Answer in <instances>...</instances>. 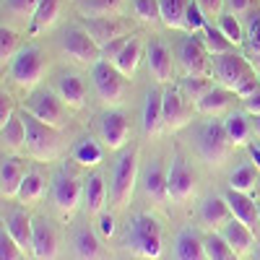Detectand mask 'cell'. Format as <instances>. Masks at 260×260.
I'll use <instances>...</instances> for the list:
<instances>
[{
    "mask_svg": "<svg viewBox=\"0 0 260 260\" xmlns=\"http://www.w3.org/2000/svg\"><path fill=\"white\" fill-rule=\"evenodd\" d=\"M161 91H164V130H172V133H175V130L185 127L192 120V107L182 96L180 86L167 83V89H161Z\"/></svg>",
    "mask_w": 260,
    "mask_h": 260,
    "instance_id": "12",
    "label": "cell"
},
{
    "mask_svg": "<svg viewBox=\"0 0 260 260\" xmlns=\"http://www.w3.org/2000/svg\"><path fill=\"white\" fill-rule=\"evenodd\" d=\"M234 91L226 89V86H211V89L203 94V99L195 104V110H198L201 115H208V117H216V115H221L226 112L229 107L234 104Z\"/></svg>",
    "mask_w": 260,
    "mask_h": 260,
    "instance_id": "24",
    "label": "cell"
},
{
    "mask_svg": "<svg viewBox=\"0 0 260 260\" xmlns=\"http://www.w3.org/2000/svg\"><path fill=\"white\" fill-rule=\"evenodd\" d=\"M26 112H31L34 117H39L42 122H47L52 127H62L65 125V102L60 96H55L47 89L31 91L26 99Z\"/></svg>",
    "mask_w": 260,
    "mask_h": 260,
    "instance_id": "10",
    "label": "cell"
},
{
    "mask_svg": "<svg viewBox=\"0 0 260 260\" xmlns=\"http://www.w3.org/2000/svg\"><path fill=\"white\" fill-rule=\"evenodd\" d=\"M224 127H226V138H229L232 146H247L250 143V136L255 133L252 122L245 117V112H232L224 120Z\"/></svg>",
    "mask_w": 260,
    "mask_h": 260,
    "instance_id": "32",
    "label": "cell"
},
{
    "mask_svg": "<svg viewBox=\"0 0 260 260\" xmlns=\"http://www.w3.org/2000/svg\"><path fill=\"white\" fill-rule=\"evenodd\" d=\"M107 201V185L102 175H89L83 180V206L89 213H102Z\"/></svg>",
    "mask_w": 260,
    "mask_h": 260,
    "instance_id": "31",
    "label": "cell"
},
{
    "mask_svg": "<svg viewBox=\"0 0 260 260\" xmlns=\"http://www.w3.org/2000/svg\"><path fill=\"white\" fill-rule=\"evenodd\" d=\"M226 3V8H229V13H234V16H250L252 11H257V3L260 0H224Z\"/></svg>",
    "mask_w": 260,
    "mask_h": 260,
    "instance_id": "49",
    "label": "cell"
},
{
    "mask_svg": "<svg viewBox=\"0 0 260 260\" xmlns=\"http://www.w3.org/2000/svg\"><path fill=\"white\" fill-rule=\"evenodd\" d=\"M190 0H159L161 6V24L167 29H185V11H187Z\"/></svg>",
    "mask_w": 260,
    "mask_h": 260,
    "instance_id": "35",
    "label": "cell"
},
{
    "mask_svg": "<svg viewBox=\"0 0 260 260\" xmlns=\"http://www.w3.org/2000/svg\"><path fill=\"white\" fill-rule=\"evenodd\" d=\"M31 255L37 260H55L57 257V234L45 219H34Z\"/></svg>",
    "mask_w": 260,
    "mask_h": 260,
    "instance_id": "23",
    "label": "cell"
},
{
    "mask_svg": "<svg viewBox=\"0 0 260 260\" xmlns=\"http://www.w3.org/2000/svg\"><path fill=\"white\" fill-rule=\"evenodd\" d=\"M24 255L26 252L18 247V242L3 229V234H0V260H24Z\"/></svg>",
    "mask_w": 260,
    "mask_h": 260,
    "instance_id": "47",
    "label": "cell"
},
{
    "mask_svg": "<svg viewBox=\"0 0 260 260\" xmlns=\"http://www.w3.org/2000/svg\"><path fill=\"white\" fill-rule=\"evenodd\" d=\"M71 156H73V161L81 164V167H96V164L104 159V151H102V146H99L94 138H81V141L73 146Z\"/></svg>",
    "mask_w": 260,
    "mask_h": 260,
    "instance_id": "34",
    "label": "cell"
},
{
    "mask_svg": "<svg viewBox=\"0 0 260 260\" xmlns=\"http://www.w3.org/2000/svg\"><path fill=\"white\" fill-rule=\"evenodd\" d=\"M245 57H247V62L252 65L255 71H260V45H247Z\"/></svg>",
    "mask_w": 260,
    "mask_h": 260,
    "instance_id": "54",
    "label": "cell"
},
{
    "mask_svg": "<svg viewBox=\"0 0 260 260\" xmlns=\"http://www.w3.org/2000/svg\"><path fill=\"white\" fill-rule=\"evenodd\" d=\"M146 62H148V73L159 83H172V78H175V57H172V50L161 39H151L146 45Z\"/></svg>",
    "mask_w": 260,
    "mask_h": 260,
    "instance_id": "15",
    "label": "cell"
},
{
    "mask_svg": "<svg viewBox=\"0 0 260 260\" xmlns=\"http://www.w3.org/2000/svg\"><path fill=\"white\" fill-rule=\"evenodd\" d=\"M13 115H16V112H13V102H11L8 94H3V96H0V127H3Z\"/></svg>",
    "mask_w": 260,
    "mask_h": 260,
    "instance_id": "53",
    "label": "cell"
},
{
    "mask_svg": "<svg viewBox=\"0 0 260 260\" xmlns=\"http://www.w3.org/2000/svg\"><path fill=\"white\" fill-rule=\"evenodd\" d=\"M37 6H39V0H3L6 13L11 18H16V21H24V24H26V21H31Z\"/></svg>",
    "mask_w": 260,
    "mask_h": 260,
    "instance_id": "44",
    "label": "cell"
},
{
    "mask_svg": "<svg viewBox=\"0 0 260 260\" xmlns=\"http://www.w3.org/2000/svg\"><path fill=\"white\" fill-rule=\"evenodd\" d=\"M136 182H138V148H130L117 156L112 169V203L117 208L130 203L136 192Z\"/></svg>",
    "mask_w": 260,
    "mask_h": 260,
    "instance_id": "5",
    "label": "cell"
},
{
    "mask_svg": "<svg viewBox=\"0 0 260 260\" xmlns=\"http://www.w3.org/2000/svg\"><path fill=\"white\" fill-rule=\"evenodd\" d=\"M221 29V34L232 42L234 47H240L242 42H245V26H242V21L240 16H234V13H221L219 16V24H216Z\"/></svg>",
    "mask_w": 260,
    "mask_h": 260,
    "instance_id": "42",
    "label": "cell"
},
{
    "mask_svg": "<svg viewBox=\"0 0 260 260\" xmlns=\"http://www.w3.org/2000/svg\"><path fill=\"white\" fill-rule=\"evenodd\" d=\"M76 260H104V247L91 229H78L73 240Z\"/></svg>",
    "mask_w": 260,
    "mask_h": 260,
    "instance_id": "30",
    "label": "cell"
},
{
    "mask_svg": "<svg viewBox=\"0 0 260 260\" xmlns=\"http://www.w3.org/2000/svg\"><path fill=\"white\" fill-rule=\"evenodd\" d=\"M195 146H198V154L201 159L208 164V167H221L229 156V151L234 148L226 138V127L221 120H206L201 127H198V141H195Z\"/></svg>",
    "mask_w": 260,
    "mask_h": 260,
    "instance_id": "3",
    "label": "cell"
},
{
    "mask_svg": "<svg viewBox=\"0 0 260 260\" xmlns=\"http://www.w3.org/2000/svg\"><path fill=\"white\" fill-rule=\"evenodd\" d=\"M57 96L73 107V110H81L86 104V83L78 73H62L60 81H57Z\"/></svg>",
    "mask_w": 260,
    "mask_h": 260,
    "instance_id": "25",
    "label": "cell"
},
{
    "mask_svg": "<svg viewBox=\"0 0 260 260\" xmlns=\"http://www.w3.org/2000/svg\"><path fill=\"white\" fill-rule=\"evenodd\" d=\"M224 198H226V203H229V208H232L234 219L242 221V224H247V226L255 232V226L260 224V208H257V201L252 198V195L229 187V190L224 192Z\"/></svg>",
    "mask_w": 260,
    "mask_h": 260,
    "instance_id": "18",
    "label": "cell"
},
{
    "mask_svg": "<svg viewBox=\"0 0 260 260\" xmlns=\"http://www.w3.org/2000/svg\"><path fill=\"white\" fill-rule=\"evenodd\" d=\"M245 37H247V45H260V8L247 16Z\"/></svg>",
    "mask_w": 260,
    "mask_h": 260,
    "instance_id": "50",
    "label": "cell"
},
{
    "mask_svg": "<svg viewBox=\"0 0 260 260\" xmlns=\"http://www.w3.org/2000/svg\"><path fill=\"white\" fill-rule=\"evenodd\" d=\"M203 247H206L208 260H226L234 255V250L229 247V242L224 240L221 232H208V237H203Z\"/></svg>",
    "mask_w": 260,
    "mask_h": 260,
    "instance_id": "41",
    "label": "cell"
},
{
    "mask_svg": "<svg viewBox=\"0 0 260 260\" xmlns=\"http://www.w3.org/2000/svg\"><path fill=\"white\" fill-rule=\"evenodd\" d=\"M226 260H240V255H237V252H234V255H232V257H226Z\"/></svg>",
    "mask_w": 260,
    "mask_h": 260,
    "instance_id": "60",
    "label": "cell"
},
{
    "mask_svg": "<svg viewBox=\"0 0 260 260\" xmlns=\"http://www.w3.org/2000/svg\"><path fill=\"white\" fill-rule=\"evenodd\" d=\"M221 234H224V240L229 242V247L237 252V255H242V252H247L252 245H255V232L247 226V224H242V221H237L234 216L221 226Z\"/></svg>",
    "mask_w": 260,
    "mask_h": 260,
    "instance_id": "28",
    "label": "cell"
},
{
    "mask_svg": "<svg viewBox=\"0 0 260 260\" xmlns=\"http://www.w3.org/2000/svg\"><path fill=\"white\" fill-rule=\"evenodd\" d=\"M255 260H260V245H257V250H255Z\"/></svg>",
    "mask_w": 260,
    "mask_h": 260,
    "instance_id": "59",
    "label": "cell"
},
{
    "mask_svg": "<svg viewBox=\"0 0 260 260\" xmlns=\"http://www.w3.org/2000/svg\"><path fill=\"white\" fill-rule=\"evenodd\" d=\"M161 130H164V91L148 89L143 102V133L154 138Z\"/></svg>",
    "mask_w": 260,
    "mask_h": 260,
    "instance_id": "20",
    "label": "cell"
},
{
    "mask_svg": "<svg viewBox=\"0 0 260 260\" xmlns=\"http://www.w3.org/2000/svg\"><path fill=\"white\" fill-rule=\"evenodd\" d=\"M26 172H29L26 161L21 156H3V164H0V195L3 198H18Z\"/></svg>",
    "mask_w": 260,
    "mask_h": 260,
    "instance_id": "17",
    "label": "cell"
},
{
    "mask_svg": "<svg viewBox=\"0 0 260 260\" xmlns=\"http://www.w3.org/2000/svg\"><path fill=\"white\" fill-rule=\"evenodd\" d=\"M255 91H260V78H257V71H252L250 76H245V78L240 81V86L234 89V94L240 96V99H247V96H252Z\"/></svg>",
    "mask_w": 260,
    "mask_h": 260,
    "instance_id": "48",
    "label": "cell"
},
{
    "mask_svg": "<svg viewBox=\"0 0 260 260\" xmlns=\"http://www.w3.org/2000/svg\"><path fill=\"white\" fill-rule=\"evenodd\" d=\"M257 208H260V201H257Z\"/></svg>",
    "mask_w": 260,
    "mask_h": 260,
    "instance_id": "61",
    "label": "cell"
},
{
    "mask_svg": "<svg viewBox=\"0 0 260 260\" xmlns=\"http://www.w3.org/2000/svg\"><path fill=\"white\" fill-rule=\"evenodd\" d=\"M16 55H18V34L3 24V29H0V62H3V68L11 65Z\"/></svg>",
    "mask_w": 260,
    "mask_h": 260,
    "instance_id": "43",
    "label": "cell"
},
{
    "mask_svg": "<svg viewBox=\"0 0 260 260\" xmlns=\"http://www.w3.org/2000/svg\"><path fill=\"white\" fill-rule=\"evenodd\" d=\"M102 232H104V237L107 234H112V229H115V221H112V216H102Z\"/></svg>",
    "mask_w": 260,
    "mask_h": 260,
    "instance_id": "57",
    "label": "cell"
},
{
    "mask_svg": "<svg viewBox=\"0 0 260 260\" xmlns=\"http://www.w3.org/2000/svg\"><path fill=\"white\" fill-rule=\"evenodd\" d=\"M13 240L18 242V247L24 252H31V240H34V219L24 211V208H13L6 216V226H3Z\"/></svg>",
    "mask_w": 260,
    "mask_h": 260,
    "instance_id": "19",
    "label": "cell"
},
{
    "mask_svg": "<svg viewBox=\"0 0 260 260\" xmlns=\"http://www.w3.org/2000/svg\"><path fill=\"white\" fill-rule=\"evenodd\" d=\"M247 154H250V159L255 161V167L260 169V141H250V143H247Z\"/></svg>",
    "mask_w": 260,
    "mask_h": 260,
    "instance_id": "56",
    "label": "cell"
},
{
    "mask_svg": "<svg viewBox=\"0 0 260 260\" xmlns=\"http://www.w3.org/2000/svg\"><path fill=\"white\" fill-rule=\"evenodd\" d=\"M177 57L187 76H211V71H213V57L201 42V37H195V34L180 39Z\"/></svg>",
    "mask_w": 260,
    "mask_h": 260,
    "instance_id": "8",
    "label": "cell"
},
{
    "mask_svg": "<svg viewBox=\"0 0 260 260\" xmlns=\"http://www.w3.org/2000/svg\"><path fill=\"white\" fill-rule=\"evenodd\" d=\"M198 219L201 224L208 229V232H221V226L232 219V208L226 203V198L221 195V198H206L198 208Z\"/></svg>",
    "mask_w": 260,
    "mask_h": 260,
    "instance_id": "22",
    "label": "cell"
},
{
    "mask_svg": "<svg viewBox=\"0 0 260 260\" xmlns=\"http://www.w3.org/2000/svg\"><path fill=\"white\" fill-rule=\"evenodd\" d=\"M60 47L68 52L73 60L83 62V65H96L102 60V47L94 42V37L86 31L81 24L68 26L60 37Z\"/></svg>",
    "mask_w": 260,
    "mask_h": 260,
    "instance_id": "7",
    "label": "cell"
},
{
    "mask_svg": "<svg viewBox=\"0 0 260 260\" xmlns=\"http://www.w3.org/2000/svg\"><path fill=\"white\" fill-rule=\"evenodd\" d=\"M167 180H169V169L161 164V159L148 161V167L143 169V190L151 201H167L169 198V190H167Z\"/></svg>",
    "mask_w": 260,
    "mask_h": 260,
    "instance_id": "21",
    "label": "cell"
},
{
    "mask_svg": "<svg viewBox=\"0 0 260 260\" xmlns=\"http://www.w3.org/2000/svg\"><path fill=\"white\" fill-rule=\"evenodd\" d=\"M175 260H208L203 237L195 229H182L175 240Z\"/></svg>",
    "mask_w": 260,
    "mask_h": 260,
    "instance_id": "26",
    "label": "cell"
},
{
    "mask_svg": "<svg viewBox=\"0 0 260 260\" xmlns=\"http://www.w3.org/2000/svg\"><path fill=\"white\" fill-rule=\"evenodd\" d=\"M161 224L148 213H138L136 219H130V224L125 226V250H130L136 257L143 260H156L161 255Z\"/></svg>",
    "mask_w": 260,
    "mask_h": 260,
    "instance_id": "1",
    "label": "cell"
},
{
    "mask_svg": "<svg viewBox=\"0 0 260 260\" xmlns=\"http://www.w3.org/2000/svg\"><path fill=\"white\" fill-rule=\"evenodd\" d=\"M52 201L62 216H73L83 203V180H78L68 169L57 172V177L52 180Z\"/></svg>",
    "mask_w": 260,
    "mask_h": 260,
    "instance_id": "9",
    "label": "cell"
},
{
    "mask_svg": "<svg viewBox=\"0 0 260 260\" xmlns=\"http://www.w3.org/2000/svg\"><path fill=\"white\" fill-rule=\"evenodd\" d=\"M99 136H102L107 148H112V151L122 148L127 143V138H130V120H127V115L120 112V110L104 112L102 120H99Z\"/></svg>",
    "mask_w": 260,
    "mask_h": 260,
    "instance_id": "14",
    "label": "cell"
},
{
    "mask_svg": "<svg viewBox=\"0 0 260 260\" xmlns=\"http://www.w3.org/2000/svg\"><path fill=\"white\" fill-rule=\"evenodd\" d=\"M245 110H247L250 115H260V91H255L252 96L245 99Z\"/></svg>",
    "mask_w": 260,
    "mask_h": 260,
    "instance_id": "55",
    "label": "cell"
},
{
    "mask_svg": "<svg viewBox=\"0 0 260 260\" xmlns=\"http://www.w3.org/2000/svg\"><path fill=\"white\" fill-rule=\"evenodd\" d=\"M167 190H169V198L177 201V203H185V201H190L195 195V172L190 169V164L182 156L172 159Z\"/></svg>",
    "mask_w": 260,
    "mask_h": 260,
    "instance_id": "13",
    "label": "cell"
},
{
    "mask_svg": "<svg viewBox=\"0 0 260 260\" xmlns=\"http://www.w3.org/2000/svg\"><path fill=\"white\" fill-rule=\"evenodd\" d=\"M252 130H255V136L260 138V115H255V120H252Z\"/></svg>",
    "mask_w": 260,
    "mask_h": 260,
    "instance_id": "58",
    "label": "cell"
},
{
    "mask_svg": "<svg viewBox=\"0 0 260 260\" xmlns=\"http://www.w3.org/2000/svg\"><path fill=\"white\" fill-rule=\"evenodd\" d=\"M130 37H117V39H112L110 45H104L102 47V60H110V62H115V57L120 55V50L125 47V42H127Z\"/></svg>",
    "mask_w": 260,
    "mask_h": 260,
    "instance_id": "51",
    "label": "cell"
},
{
    "mask_svg": "<svg viewBox=\"0 0 260 260\" xmlns=\"http://www.w3.org/2000/svg\"><path fill=\"white\" fill-rule=\"evenodd\" d=\"M257 167L255 164H250V161H245V164H240L234 172H232V177H229V187H234V190H242V192H252L255 187H257Z\"/></svg>",
    "mask_w": 260,
    "mask_h": 260,
    "instance_id": "36",
    "label": "cell"
},
{
    "mask_svg": "<svg viewBox=\"0 0 260 260\" xmlns=\"http://www.w3.org/2000/svg\"><path fill=\"white\" fill-rule=\"evenodd\" d=\"M8 73L21 89H34L42 81V76L47 73V57L37 45H29L24 50H18V55L11 60Z\"/></svg>",
    "mask_w": 260,
    "mask_h": 260,
    "instance_id": "4",
    "label": "cell"
},
{
    "mask_svg": "<svg viewBox=\"0 0 260 260\" xmlns=\"http://www.w3.org/2000/svg\"><path fill=\"white\" fill-rule=\"evenodd\" d=\"M180 91H182V96L187 99V102H192V104H198L201 99H203V94L211 89V81H208V76H187V78H182L180 83Z\"/></svg>",
    "mask_w": 260,
    "mask_h": 260,
    "instance_id": "40",
    "label": "cell"
},
{
    "mask_svg": "<svg viewBox=\"0 0 260 260\" xmlns=\"http://www.w3.org/2000/svg\"><path fill=\"white\" fill-rule=\"evenodd\" d=\"M81 16H115L122 8V0H76Z\"/></svg>",
    "mask_w": 260,
    "mask_h": 260,
    "instance_id": "39",
    "label": "cell"
},
{
    "mask_svg": "<svg viewBox=\"0 0 260 260\" xmlns=\"http://www.w3.org/2000/svg\"><path fill=\"white\" fill-rule=\"evenodd\" d=\"M133 11L136 16L143 21V24H159L161 21V6L159 0H133Z\"/></svg>",
    "mask_w": 260,
    "mask_h": 260,
    "instance_id": "45",
    "label": "cell"
},
{
    "mask_svg": "<svg viewBox=\"0 0 260 260\" xmlns=\"http://www.w3.org/2000/svg\"><path fill=\"white\" fill-rule=\"evenodd\" d=\"M45 190H47V180H45V175H42V172H26L18 198L24 201V203H37L42 195H45Z\"/></svg>",
    "mask_w": 260,
    "mask_h": 260,
    "instance_id": "38",
    "label": "cell"
},
{
    "mask_svg": "<svg viewBox=\"0 0 260 260\" xmlns=\"http://www.w3.org/2000/svg\"><path fill=\"white\" fill-rule=\"evenodd\" d=\"M60 8H62V0H39V6H37V11H34V16L29 21V26H26L29 37H37L42 31H47L57 21Z\"/></svg>",
    "mask_w": 260,
    "mask_h": 260,
    "instance_id": "29",
    "label": "cell"
},
{
    "mask_svg": "<svg viewBox=\"0 0 260 260\" xmlns=\"http://www.w3.org/2000/svg\"><path fill=\"white\" fill-rule=\"evenodd\" d=\"M201 42L206 45V50L211 52V57L213 55H226V52L234 50V45L221 34V29L219 26H211V24H206V29L201 31Z\"/></svg>",
    "mask_w": 260,
    "mask_h": 260,
    "instance_id": "37",
    "label": "cell"
},
{
    "mask_svg": "<svg viewBox=\"0 0 260 260\" xmlns=\"http://www.w3.org/2000/svg\"><path fill=\"white\" fill-rule=\"evenodd\" d=\"M91 78H94V89L102 104L115 107L125 99V76L117 71V65L110 60H99L96 65H91Z\"/></svg>",
    "mask_w": 260,
    "mask_h": 260,
    "instance_id": "6",
    "label": "cell"
},
{
    "mask_svg": "<svg viewBox=\"0 0 260 260\" xmlns=\"http://www.w3.org/2000/svg\"><path fill=\"white\" fill-rule=\"evenodd\" d=\"M208 24V16L203 13V8L195 3V0H190L187 3V11H185V31L190 34H201Z\"/></svg>",
    "mask_w": 260,
    "mask_h": 260,
    "instance_id": "46",
    "label": "cell"
},
{
    "mask_svg": "<svg viewBox=\"0 0 260 260\" xmlns=\"http://www.w3.org/2000/svg\"><path fill=\"white\" fill-rule=\"evenodd\" d=\"M0 141H3V148L8 151H21L26 146V125L21 115H13L3 127H0Z\"/></svg>",
    "mask_w": 260,
    "mask_h": 260,
    "instance_id": "33",
    "label": "cell"
},
{
    "mask_svg": "<svg viewBox=\"0 0 260 260\" xmlns=\"http://www.w3.org/2000/svg\"><path fill=\"white\" fill-rule=\"evenodd\" d=\"M195 3L203 8V13H206L208 18L221 16V8H224V0H195Z\"/></svg>",
    "mask_w": 260,
    "mask_h": 260,
    "instance_id": "52",
    "label": "cell"
},
{
    "mask_svg": "<svg viewBox=\"0 0 260 260\" xmlns=\"http://www.w3.org/2000/svg\"><path fill=\"white\" fill-rule=\"evenodd\" d=\"M81 26L94 37V42L99 47L110 45L112 39L125 37V26L122 21H117L115 16H83L81 18Z\"/></svg>",
    "mask_w": 260,
    "mask_h": 260,
    "instance_id": "16",
    "label": "cell"
},
{
    "mask_svg": "<svg viewBox=\"0 0 260 260\" xmlns=\"http://www.w3.org/2000/svg\"><path fill=\"white\" fill-rule=\"evenodd\" d=\"M24 125H26V148L29 154L39 161H50L60 154V127H52L42 122L31 112H24Z\"/></svg>",
    "mask_w": 260,
    "mask_h": 260,
    "instance_id": "2",
    "label": "cell"
},
{
    "mask_svg": "<svg viewBox=\"0 0 260 260\" xmlns=\"http://www.w3.org/2000/svg\"><path fill=\"white\" fill-rule=\"evenodd\" d=\"M141 57H146V50H143L141 37H130V39L125 42V47L120 50V55L115 57V65H117V71H120L125 78H133L136 71H138V65H141Z\"/></svg>",
    "mask_w": 260,
    "mask_h": 260,
    "instance_id": "27",
    "label": "cell"
},
{
    "mask_svg": "<svg viewBox=\"0 0 260 260\" xmlns=\"http://www.w3.org/2000/svg\"><path fill=\"white\" fill-rule=\"evenodd\" d=\"M255 68L247 62V57L245 55H240V52H226V55H213V73L219 76V81H221V86H226V89H237L240 86V81L245 78V76H250Z\"/></svg>",
    "mask_w": 260,
    "mask_h": 260,
    "instance_id": "11",
    "label": "cell"
}]
</instances>
